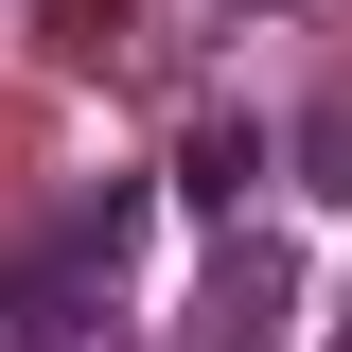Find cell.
Returning a JSON list of instances; mask_svg holds the SVG:
<instances>
[{"label": "cell", "instance_id": "6da1fadb", "mask_svg": "<svg viewBox=\"0 0 352 352\" xmlns=\"http://www.w3.org/2000/svg\"><path fill=\"white\" fill-rule=\"evenodd\" d=\"M282 335V247H229L212 264V352H264Z\"/></svg>", "mask_w": 352, "mask_h": 352}, {"label": "cell", "instance_id": "7a4b0ae2", "mask_svg": "<svg viewBox=\"0 0 352 352\" xmlns=\"http://www.w3.org/2000/svg\"><path fill=\"white\" fill-rule=\"evenodd\" d=\"M264 159H282V141H264V124H194V194H212V212H229V194H247Z\"/></svg>", "mask_w": 352, "mask_h": 352}, {"label": "cell", "instance_id": "3957f363", "mask_svg": "<svg viewBox=\"0 0 352 352\" xmlns=\"http://www.w3.org/2000/svg\"><path fill=\"white\" fill-rule=\"evenodd\" d=\"M282 159H300V194H352V106H317V124L282 141Z\"/></svg>", "mask_w": 352, "mask_h": 352}, {"label": "cell", "instance_id": "277c9868", "mask_svg": "<svg viewBox=\"0 0 352 352\" xmlns=\"http://www.w3.org/2000/svg\"><path fill=\"white\" fill-rule=\"evenodd\" d=\"M335 352H352V335H335Z\"/></svg>", "mask_w": 352, "mask_h": 352}]
</instances>
